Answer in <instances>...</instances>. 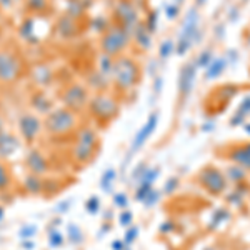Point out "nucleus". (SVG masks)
I'll list each match as a JSON object with an SVG mask.
<instances>
[{"instance_id": "obj_19", "label": "nucleus", "mask_w": 250, "mask_h": 250, "mask_svg": "<svg viewBox=\"0 0 250 250\" xmlns=\"http://www.w3.org/2000/svg\"><path fill=\"white\" fill-rule=\"evenodd\" d=\"M23 190L30 195H42L45 192V177L27 173L23 177Z\"/></svg>"}, {"instance_id": "obj_7", "label": "nucleus", "mask_w": 250, "mask_h": 250, "mask_svg": "<svg viewBox=\"0 0 250 250\" xmlns=\"http://www.w3.org/2000/svg\"><path fill=\"white\" fill-rule=\"evenodd\" d=\"M90 97L92 92L85 83L72 82L63 87V90L60 92V104L63 107L70 108V110L77 112V114H82L83 110H87Z\"/></svg>"}, {"instance_id": "obj_48", "label": "nucleus", "mask_w": 250, "mask_h": 250, "mask_svg": "<svg viewBox=\"0 0 250 250\" xmlns=\"http://www.w3.org/2000/svg\"><path fill=\"white\" fill-rule=\"evenodd\" d=\"M3 215H5V210H3V207L0 205V222L3 220Z\"/></svg>"}, {"instance_id": "obj_42", "label": "nucleus", "mask_w": 250, "mask_h": 250, "mask_svg": "<svg viewBox=\"0 0 250 250\" xmlns=\"http://www.w3.org/2000/svg\"><path fill=\"white\" fill-rule=\"evenodd\" d=\"M239 114L240 115L250 114V97H249V99H245L244 102H242V105L239 107Z\"/></svg>"}, {"instance_id": "obj_5", "label": "nucleus", "mask_w": 250, "mask_h": 250, "mask_svg": "<svg viewBox=\"0 0 250 250\" xmlns=\"http://www.w3.org/2000/svg\"><path fill=\"white\" fill-rule=\"evenodd\" d=\"M27 65L23 55L15 47H0V85L10 87L25 77Z\"/></svg>"}, {"instance_id": "obj_24", "label": "nucleus", "mask_w": 250, "mask_h": 250, "mask_svg": "<svg viewBox=\"0 0 250 250\" xmlns=\"http://www.w3.org/2000/svg\"><path fill=\"white\" fill-rule=\"evenodd\" d=\"M225 67H227V60L225 59H213L210 62V65H208V72H207V77L208 79H215L222 75V72L225 70Z\"/></svg>"}, {"instance_id": "obj_28", "label": "nucleus", "mask_w": 250, "mask_h": 250, "mask_svg": "<svg viewBox=\"0 0 250 250\" xmlns=\"http://www.w3.org/2000/svg\"><path fill=\"white\" fill-rule=\"evenodd\" d=\"M159 173H160V168H145V172L142 173V177H140V180L139 182L140 184H145V185H154V182L157 180V177H159Z\"/></svg>"}, {"instance_id": "obj_11", "label": "nucleus", "mask_w": 250, "mask_h": 250, "mask_svg": "<svg viewBox=\"0 0 250 250\" xmlns=\"http://www.w3.org/2000/svg\"><path fill=\"white\" fill-rule=\"evenodd\" d=\"M23 162H25L27 172L34 173V175H40V177H45L52 168V165L48 162L47 155L43 154V150H40V148L35 147V145H32L29 148Z\"/></svg>"}, {"instance_id": "obj_34", "label": "nucleus", "mask_w": 250, "mask_h": 250, "mask_svg": "<svg viewBox=\"0 0 250 250\" xmlns=\"http://www.w3.org/2000/svg\"><path fill=\"white\" fill-rule=\"evenodd\" d=\"M139 237V227H128V230L125 232V235H124V242H125V245H132L135 242V239Z\"/></svg>"}, {"instance_id": "obj_41", "label": "nucleus", "mask_w": 250, "mask_h": 250, "mask_svg": "<svg viewBox=\"0 0 250 250\" xmlns=\"http://www.w3.org/2000/svg\"><path fill=\"white\" fill-rule=\"evenodd\" d=\"M145 168H147V165H144V164L137 165V168H135L134 172H132V179H134V180H140V177H142V173L145 172Z\"/></svg>"}, {"instance_id": "obj_43", "label": "nucleus", "mask_w": 250, "mask_h": 250, "mask_svg": "<svg viewBox=\"0 0 250 250\" xmlns=\"http://www.w3.org/2000/svg\"><path fill=\"white\" fill-rule=\"evenodd\" d=\"M128 245H125L124 240H114L112 242V250H127Z\"/></svg>"}, {"instance_id": "obj_23", "label": "nucleus", "mask_w": 250, "mask_h": 250, "mask_svg": "<svg viewBox=\"0 0 250 250\" xmlns=\"http://www.w3.org/2000/svg\"><path fill=\"white\" fill-rule=\"evenodd\" d=\"M10 185H12L10 168H9V165H7V160L0 159V192L9 190Z\"/></svg>"}, {"instance_id": "obj_30", "label": "nucleus", "mask_w": 250, "mask_h": 250, "mask_svg": "<svg viewBox=\"0 0 250 250\" xmlns=\"http://www.w3.org/2000/svg\"><path fill=\"white\" fill-rule=\"evenodd\" d=\"M175 52V43H173V40H164L162 43H160V48H159V55L160 59H168L170 55Z\"/></svg>"}, {"instance_id": "obj_26", "label": "nucleus", "mask_w": 250, "mask_h": 250, "mask_svg": "<svg viewBox=\"0 0 250 250\" xmlns=\"http://www.w3.org/2000/svg\"><path fill=\"white\" fill-rule=\"evenodd\" d=\"M225 177H227L229 180H232V182H242V180L245 179V170L244 167H240V165H230V167L227 168V172H225Z\"/></svg>"}, {"instance_id": "obj_32", "label": "nucleus", "mask_w": 250, "mask_h": 250, "mask_svg": "<svg viewBox=\"0 0 250 250\" xmlns=\"http://www.w3.org/2000/svg\"><path fill=\"white\" fill-rule=\"evenodd\" d=\"M212 60H213L212 52L210 50H204L202 54H199V57H197L195 65L197 67H207V65H210Z\"/></svg>"}, {"instance_id": "obj_31", "label": "nucleus", "mask_w": 250, "mask_h": 250, "mask_svg": "<svg viewBox=\"0 0 250 250\" xmlns=\"http://www.w3.org/2000/svg\"><path fill=\"white\" fill-rule=\"evenodd\" d=\"M229 217H230V213H229L225 208H219L215 213H213V217H212V224H210V227L213 229H217L219 225L222 224V222H225V220H229Z\"/></svg>"}, {"instance_id": "obj_21", "label": "nucleus", "mask_w": 250, "mask_h": 250, "mask_svg": "<svg viewBox=\"0 0 250 250\" xmlns=\"http://www.w3.org/2000/svg\"><path fill=\"white\" fill-rule=\"evenodd\" d=\"M132 40H134L135 45L139 48H142V50H148V48L152 47V35H150V32L147 30V27H145L144 23L134 32Z\"/></svg>"}, {"instance_id": "obj_22", "label": "nucleus", "mask_w": 250, "mask_h": 250, "mask_svg": "<svg viewBox=\"0 0 250 250\" xmlns=\"http://www.w3.org/2000/svg\"><path fill=\"white\" fill-rule=\"evenodd\" d=\"M50 9V0H25V10L30 15H45Z\"/></svg>"}, {"instance_id": "obj_44", "label": "nucleus", "mask_w": 250, "mask_h": 250, "mask_svg": "<svg viewBox=\"0 0 250 250\" xmlns=\"http://www.w3.org/2000/svg\"><path fill=\"white\" fill-rule=\"evenodd\" d=\"M70 208V200H65V202H62V204H59V207H57V212H65Z\"/></svg>"}, {"instance_id": "obj_29", "label": "nucleus", "mask_w": 250, "mask_h": 250, "mask_svg": "<svg viewBox=\"0 0 250 250\" xmlns=\"http://www.w3.org/2000/svg\"><path fill=\"white\" fill-rule=\"evenodd\" d=\"M48 245L52 249H59L63 245V235L59 229H50V232H48Z\"/></svg>"}, {"instance_id": "obj_6", "label": "nucleus", "mask_w": 250, "mask_h": 250, "mask_svg": "<svg viewBox=\"0 0 250 250\" xmlns=\"http://www.w3.org/2000/svg\"><path fill=\"white\" fill-rule=\"evenodd\" d=\"M130 42H132V37L128 35V32L112 22L110 25H108V29L104 32V34H100L99 47L102 54L115 59V57H119V55H124V52L130 45Z\"/></svg>"}, {"instance_id": "obj_51", "label": "nucleus", "mask_w": 250, "mask_h": 250, "mask_svg": "<svg viewBox=\"0 0 250 250\" xmlns=\"http://www.w3.org/2000/svg\"><path fill=\"white\" fill-rule=\"evenodd\" d=\"M0 34H2V30H0Z\"/></svg>"}, {"instance_id": "obj_14", "label": "nucleus", "mask_w": 250, "mask_h": 250, "mask_svg": "<svg viewBox=\"0 0 250 250\" xmlns=\"http://www.w3.org/2000/svg\"><path fill=\"white\" fill-rule=\"evenodd\" d=\"M157 124H159V114L154 112V114H150V117L147 119V122L142 125V128L135 134L134 140H132V145H130V150H128V157L137 154V150H140V148L144 147L145 142H147V140L150 139V135L155 132Z\"/></svg>"}, {"instance_id": "obj_45", "label": "nucleus", "mask_w": 250, "mask_h": 250, "mask_svg": "<svg viewBox=\"0 0 250 250\" xmlns=\"http://www.w3.org/2000/svg\"><path fill=\"white\" fill-rule=\"evenodd\" d=\"M3 130H7V120L2 112H0V132H3Z\"/></svg>"}, {"instance_id": "obj_2", "label": "nucleus", "mask_w": 250, "mask_h": 250, "mask_svg": "<svg viewBox=\"0 0 250 250\" xmlns=\"http://www.w3.org/2000/svg\"><path fill=\"white\" fill-rule=\"evenodd\" d=\"M100 150L99 130L92 124H82L75 135L72 137L70 159L75 165H88Z\"/></svg>"}, {"instance_id": "obj_39", "label": "nucleus", "mask_w": 250, "mask_h": 250, "mask_svg": "<svg viewBox=\"0 0 250 250\" xmlns=\"http://www.w3.org/2000/svg\"><path fill=\"white\" fill-rule=\"evenodd\" d=\"M179 3H172V5H167L165 7V15H167L168 20H173L177 19V15H179Z\"/></svg>"}, {"instance_id": "obj_13", "label": "nucleus", "mask_w": 250, "mask_h": 250, "mask_svg": "<svg viewBox=\"0 0 250 250\" xmlns=\"http://www.w3.org/2000/svg\"><path fill=\"white\" fill-rule=\"evenodd\" d=\"M80 17H74L70 14H63L62 17H59V20L55 22V34L63 40H70L75 39L82 34L83 27L80 25Z\"/></svg>"}, {"instance_id": "obj_12", "label": "nucleus", "mask_w": 250, "mask_h": 250, "mask_svg": "<svg viewBox=\"0 0 250 250\" xmlns=\"http://www.w3.org/2000/svg\"><path fill=\"white\" fill-rule=\"evenodd\" d=\"M197 177H199L200 185H202L204 188H207L210 193H215V195L222 193L225 190V187H227V179H225V175L213 167L202 168Z\"/></svg>"}, {"instance_id": "obj_37", "label": "nucleus", "mask_w": 250, "mask_h": 250, "mask_svg": "<svg viewBox=\"0 0 250 250\" xmlns=\"http://www.w3.org/2000/svg\"><path fill=\"white\" fill-rule=\"evenodd\" d=\"M114 204H115V207H119V208H125L128 205V199H127V195H125L124 192H119V193H115L114 195Z\"/></svg>"}, {"instance_id": "obj_50", "label": "nucleus", "mask_w": 250, "mask_h": 250, "mask_svg": "<svg viewBox=\"0 0 250 250\" xmlns=\"http://www.w3.org/2000/svg\"><path fill=\"white\" fill-rule=\"evenodd\" d=\"M175 2H177V3H180V2H182V0H175Z\"/></svg>"}, {"instance_id": "obj_4", "label": "nucleus", "mask_w": 250, "mask_h": 250, "mask_svg": "<svg viewBox=\"0 0 250 250\" xmlns=\"http://www.w3.org/2000/svg\"><path fill=\"white\" fill-rule=\"evenodd\" d=\"M85 112L90 117L92 124L99 125V127H107L120 114L119 95L110 90L95 92L90 97V102H88Z\"/></svg>"}, {"instance_id": "obj_16", "label": "nucleus", "mask_w": 250, "mask_h": 250, "mask_svg": "<svg viewBox=\"0 0 250 250\" xmlns=\"http://www.w3.org/2000/svg\"><path fill=\"white\" fill-rule=\"evenodd\" d=\"M195 77H197V65L192 62L185 63L182 67V72H180L179 77V92L182 97H188V94L192 92L193 83H195Z\"/></svg>"}, {"instance_id": "obj_49", "label": "nucleus", "mask_w": 250, "mask_h": 250, "mask_svg": "<svg viewBox=\"0 0 250 250\" xmlns=\"http://www.w3.org/2000/svg\"><path fill=\"white\" fill-rule=\"evenodd\" d=\"M205 2H207V0H197V3H199V5H204Z\"/></svg>"}, {"instance_id": "obj_20", "label": "nucleus", "mask_w": 250, "mask_h": 250, "mask_svg": "<svg viewBox=\"0 0 250 250\" xmlns=\"http://www.w3.org/2000/svg\"><path fill=\"white\" fill-rule=\"evenodd\" d=\"M229 159L233 160L240 167L250 168V144H244L240 147L233 148L230 154H229Z\"/></svg>"}, {"instance_id": "obj_8", "label": "nucleus", "mask_w": 250, "mask_h": 250, "mask_svg": "<svg viewBox=\"0 0 250 250\" xmlns=\"http://www.w3.org/2000/svg\"><path fill=\"white\" fill-rule=\"evenodd\" d=\"M114 23L120 25L128 32V35H134V32L142 25L139 10L134 0H119L114 7Z\"/></svg>"}, {"instance_id": "obj_9", "label": "nucleus", "mask_w": 250, "mask_h": 250, "mask_svg": "<svg viewBox=\"0 0 250 250\" xmlns=\"http://www.w3.org/2000/svg\"><path fill=\"white\" fill-rule=\"evenodd\" d=\"M19 137L25 145H35L39 142L40 135L43 134V119L35 114V112H22L17 120Z\"/></svg>"}, {"instance_id": "obj_36", "label": "nucleus", "mask_w": 250, "mask_h": 250, "mask_svg": "<svg viewBox=\"0 0 250 250\" xmlns=\"http://www.w3.org/2000/svg\"><path fill=\"white\" fill-rule=\"evenodd\" d=\"M35 232H37V227H35V225H23V227L20 229L19 235L22 237L23 240H27V239H32V237L35 235Z\"/></svg>"}, {"instance_id": "obj_18", "label": "nucleus", "mask_w": 250, "mask_h": 250, "mask_svg": "<svg viewBox=\"0 0 250 250\" xmlns=\"http://www.w3.org/2000/svg\"><path fill=\"white\" fill-rule=\"evenodd\" d=\"M30 74H32V80H34V83L40 88V90H42V87H47L48 83L54 80L55 72L52 70V67L47 65V63H39L37 67L32 68Z\"/></svg>"}, {"instance_id": "obj_47", "label": "nucleus", "mask_w": 250, "mask_h": 250, "mask_svg": "<svg viewBox=\"0 0 250 250\" xmlns=\"http://www.w3.org/2000/svg\"><path fill=\"white\" fill-rule=\"evenodd\" d=\"M170 227H172V224H170V222H167V224H164L162 227H160V230H162L164 233H167L168 230H170Z\"/></svg>"}, {"instance_id": "obj_33", "label": "nucleus", "mask_w": 250, "mask_h": 250, "mask_svg": "<svg viewBox=\"0 0 250 250\" xmlns=\"http://www.w3.org/2000/svg\"><path fill=\"white\" fill-rule=\"evenodd\" d=\"M159 199H160V192L155 190V188H152V190L145 195V199L142 200V202H144L145 207H154V205L159 202Z\"/></svg>"}, {"instance_id": "obj_1", "label": "nucleus", "mask_w": 250, "mask_h": 250, "mask_svg": "<svg viewBox=\"0 0 250 250\" xmlns=\"http://www.w3.org/2000/svg\"><path fill=\"white\" fill-rule=\"evenodd\" d=\"M82 125V117L70 108L59 105L54 107L43 117V134L52 140L72 139Z\"/></svg>"}, {"instance_id": "obj_25", "label": "nucleus", "mask_w": 250, "mask_h": 250, "mask_svg": "<svg viewBox=\"0 0 250 250\" xmlns=\"http://www.w3.org/2000/svg\"><path fill=\"white\" fill-rule=\"evenodd\" d=\"M67 239L70 244L74 245H79L83 242V233H82V229L75 224H68L67 225Z\"/></svg>"}, {"instance_id": "obj_27", "label": "nucleus", "mask_w": 250, "mask_h": 250, "mask_svg": "<svg viewBox=\"0 0 250 250\" xmlns=\"http://www.w3.org/2000/svg\"><path fill=\"white\" fill-rule=\"evenodd\" d=\"M115 175L117 173L114 168H107V170L102 173V179H100V187H102V190H105V192L112 190V184H114V180H115Z\"/></svg>"}, {"instance_id": "obj_10", "label": "nucleus", "mask_w": 250, "mask_h": 250, "mask_svg": "<svg viewBox=\"0 0 250 250\" xmlns=\"http://www.w3.org/2000/svg\"><path fill=\"white\" fill-rule=\"evenodd\" d=\"M199 12L195 9H190L185 15V20H184V25H182V30H180V39H179V43H175V52L179 55H184L188 48L192 47V43L195 42L197 39V32H199Z\"/></svg>"}, {"instance_id": "obj_15", "label": "nucleus", "mask_w": 250, "mask_h": 250, "mask_svg": "<svg viewBox=\"0 0 250 250\" xmlns=\"http://www.w3.org/2000/svg\"><path fill=\"white\" fill-rule=\"evenodd\" d=\"M22 140L19 135L12 134L10 130L0 132V159L9 160L12 157H15L22 148Z\"/></svg>"}, {"instance_id": "obj_46", "label": "nucleus", "mask_w": 250, "mask_h": 250, "mask_svg": "<svg viewBox=\"0 0 250 250\" xmlns=\"http://www.w3.org/2000/svg\"><path fill=\"white\" fill-rule=\"evenodd\" d=\"M22 249H25V250H32V249H34V242H32L30 239L23 240V242H22Z\"/></svg>"}, {"instance_id": "obj_40", "label": "nucleus", "mask_w": 250, "mask_h": 250, "mask_svg": "<svg viewBox=\"0 0 250 250\" xmlns=\"http://www.w3.org/2000/svg\"><path fill=\"white\" fill-rule=\"evenodd\" d=\"M177 185H179V179L172 177V179H168V180H167V184H165L164 192H165V193H172V192L177 188Z\"/></svg>"}, {"instance_id": "obj_17", "label": "nucleus", "mask_w": 250, "mask_h": 250, "mask_svg": "<svg viewBox=\"0 0 250 250\" xmlns=\"http://www.w3.org/2000/svg\"><path fill=\"white\" fill-rule=\"evenodd\" d=\"M30 107L34 108V112H37V114L45 117L55 105H54L52 99L45 94V92L37 88V90L32 92V95H30Z\"/></svg>"}, {"instance_id": "obj_35", "label": "nucleus", "mask_w": 250, "mask_h": 250, "mask_svg": "<svg viewBox=\"0 0 250 250\" xmlns=\"http://www.w3.org/2000/svg\"><path fill=\"white\" fill-rule=\"evenodd\" d=\"M85 208H87V212L88 213H97L100 210V200H99V197H95V195H92L90 199L85 202Z\"/></svg>"}, {"instance_id": "obj_38", "label": "nucleus", "mask_w": 250, "mask_h": 250, "mask_svg": "<svg viewBox=\"0 0 250 250\" xmlns=\"http://www.w3.org/2000/svg\"><path fill=\"white\" fill-rule=\"evenodd\" d=\"M132 220H134V215H132V212H128V210H124L119 215V222L122 227H130Z\"/></svg>"}, {"instance_id": "obj_3", "label": "nucleus", "mask_w": 250, "mask_h": 250, "mask_svg": "<svg viewBox=\"0 0 250 250\" xmlns=\"http://www.w3.org/2000/svg\"><path fill=\"white\" fill-rule=\"evenodd\" d=\"M140 79H142V67L135 59L128 55H119L114 59L110 85L117 95H124L134 90L140 83Z\"/></svg>"}]
</instances>
